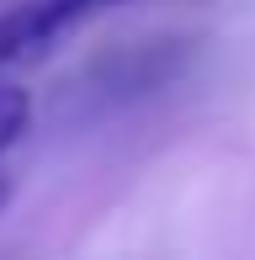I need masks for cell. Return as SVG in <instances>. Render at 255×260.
Returning <instances> with one entry per match:
<instances>
[{
  "label": "cell",
  "mask_w": 255,
  "mask_h": 260,
  "mask_svg": "<svg viewBox=\"0 0 255 260\" xmlns=\"http://www.w3.org/2000/svg\"><path fill=\"white\" fill-rule=\"evenodd\" d=\"M6 197H11V186H6V181H0V207H6Z\"/></svg>",
  "instance_id": "cell-3"
},
{
  "label": "cell",
  "mask_w": 255,
  "mask_h": 260,
  "mask_svg": "<svg viewBox=\"0 0 255 260\" xmlns=\"http://www.w3.org/2000/svg\"><path fill=\"white\" fill-rule=\"evenodd\" d=\"M27 122H32V96L16 80H0V154L27 133Z\"/></svg>",
  "instance_id": "cell-2"
},
{
  "label": "cell",
  "mask_w": 255,
  "mask_h": 260,
  "mask_svg": "<svg viewBox=\"0 0 255 260\" xmlns=\"http://www.w3.org/2000/svg\"><path fill=\"white\" fill-rule=\"evenodd\" d=\"M112 6H128V0H16V6H6L0 11V69L43 58L64 32H75L80 21Z\"/></svg>",
  "instance_id": "cell-1"
}]
</instances>
